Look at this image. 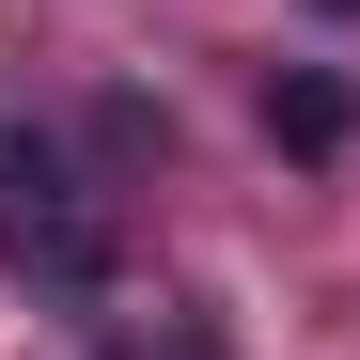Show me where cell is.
<instances>
[{
  "label": "cell",
  "instance_id": "obj_1",
  "mask_svg": "<svg viewBox=\"0 0 360 360\" xmlns=\"http://www.w3.org/2000/svg\"><path fill=\"white\" fill-rule=\"evenodd\" d=\"M0 266L47 282V297H94V282H110V219H94V188H79L32 126H0Z\"/></svg>",
  "mask_w": 360,
  "mask_h": 360
},
{
  "label": "cell",
  "instance_id": "obj_2",
  "mask_svg": "<svg viewBox=\"0 0 360 360\" xmlns=\"http://www.w3.org/2000/svg\"><path fill=\"white\" fill-rule=\"evenodd\" d=\"M345 126H360V110H345L329 63H282V79H266V141H282V157H345Z\"/></svg>",
  "mask_w": 360,
  "mask_h": 360
},
{
  "label": "cell",
  "instance_id": "obj_3",
  "mask_svg": "<svg viewBox=\"0 0 360 360\" xmlns=\"http://www.w3.org/2000/svg\"><path fill=\"white\" fill-rule=\"evenodd\" d=\"M314 16H360V0H314Z\"/></svg>",
  "mask_w": 360,
  "mask_h": 360
}]
</instances>
